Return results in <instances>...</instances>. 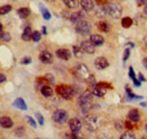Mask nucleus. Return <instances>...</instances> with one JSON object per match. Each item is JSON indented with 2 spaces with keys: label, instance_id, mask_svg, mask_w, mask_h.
<instances>
[{
  "label": "nucleus",
  "instance_id": "1",
  "mask_svg": "<svg viewBox=\"0 0 147 139\" xmlns=\"http://www.w3.org/2000/svg\"><path fill=\"white\" fill-rule=\"evenodd\" d=\"M103 7L105 9V14H108L112 18H120L122 15V7L118 2L109 1Z\"/></svg>",
  "mask_w": 147,
  "mask_h": 139
},
{
  "label": "nucleus",
  "instance_id": "2",
  "mask_svg": "<svg viewBox=\"0 0 147 139\" xmlns=\"http://www.w3.org/2000/svg\"><path fill=\"white\" fill-rule=\"evenodd\" d=\"M92 97H93V93L90 92V90L84 92L79 96L78 104L80 106V109L83 110V112H86V111H90L91 110V107H92Z\"/></svg>",
  "mask_w": 147,
  "mask_h": 139
},
{
  "label": "nucleus",
  "instance_id": "3",
  "mask_svg": "<svg viewBox=\"0 0 147 139\" xmlns=\"http://www.w3.org/2000/svg\"><path fill=\"white\" fill-rule=\"evenodd\" d=\"M55 90H57V93H58L61 97H63V99H66V100L73 99L74 95H75L74 88L71 86H68V85H58L57 88H55Z\"/></svg>",
  "mask_w": 147,
  "mask_h": 139
},
{
  "label": "nucleus",
  "instance_id": "4",
  "mask_svg": "<svg viewBox=\"0 0 147 139\" xmlns=\"http://www.w3.org/2000/svg\"><path fill=\"white\" fill-rule=\"evenodd\" d=\"M75 72H76V75H77V77H79V78L83 79V80H87V79L92 76L91 72H90V69H88L85 65H83V63H79V65L76 66Z\"/></svg>",
  "mask_w": 147,
  "mask_h": 139
},
{
  "label": "nucleus",
  "instance_id": "5",
  "mask_svg": "<svg viewBox=\"0 0 147 139\" xmlns=\"http://www.w3.org/2000/svg\"><path fill=\"white\" fill-rule=\"evenodd\" d=\"M52 119H53V121L57 122V123H61V124H62V123L68 121L69 117H68V113H67L65 110L58 109V110H55V112H53Z\"/></svg>",
  "mask_w": 147,
  "mask_h": 139
},
{
  "label": "nucleus",
  "instance_id": "6",
  "mask_svg": "<svg viewBox=\"0 0 147 139\" xmlns=\"http://www.w3.org/2000/svg\"><path fill=\"white\" fill-rule=\"evenodd\" d=\"M92 30L91 24L87 20H79L76 24V32L82 35H87Z\"/></svg>",
  "mask_w": 147,
  "mask_h": 139
},
{
  "label": "nucleus",
  "instance_id": "7",
  "mask_svg": "<svg viewBox=\"0 0 147 139\" xmlns=\"http://www.w3.org/2000/svg\"><path fill=\"white\" fill-rule=\"evenodd\" d=\"M85 124H86L87 129H90L91 131H94L100 127V120L94 115H88L85 118Z\"/></svg>",
  "mask_w": 147,
  "mask_h": 139
},
{
  "label": "nucleus",
  "instance_id": "8",
  "mask_svg": "<svg viewBox=\"0 0 147 139\" xmlns=\"http://www.w3.org/2000/svg\"><path fill=\"white\" fill-rule=\"evenodd\" d=\"M94 63H95V67L98 70H103L109 67V61H108L104 57H98V58H96Z\"/></svg>",
  "mask_w": 147,
  "mask_h": 139
},
{
  "label": "nucleus",
  "instance_id": "9",
  "mask_svg": "<svg viewBox=\"0 0 147 139\" xmlns=\"http://www.w3.org/2000/svg\"><path fill=\"white\" fill-rule=\"evenodd\" d=\"M80 48L83 49V51L88 54H93L95 52V45L93 44L91 41H83L80 44Z\"/></svg>",
  "mask_w": 147,
  "mask_h": 139
},
{
  "label": "nucleus",
  "instance_id": "10",
  "mask_svg": "<svg viewBox=\"0 0 147 139\" xmlns=\"http://www.w3.org/2000/svg\"><path fill=\"white\" fill-rule=\"evenodd\" d=\"M69 128L73 132H79L80 129H82V122L79 121L77 118H73L69 120Z\"/></svg>",
  "mask_w": 147,
  "mask_h": 139
},
{
  "label": "nucleus",
  "instance_id": "11",
  "mask_svg": "<svg viewBox=\"0 0 147 139\" xmlns=\"http://www.w3.org/2000/svg\"><path fill=\"white\" fill-rule=\"evenodd\" d=\"M55 55L62 60H69L71 57V52L68 49H58L55 51Z\"/></svg>",
  "mask_w": 147,
  "mask_h": 139
},
{
  "label": "nucleus",
  "instance_id": "12",
  "mask_svg": "<svg viewBox=\"0 0 147 139\" xmlns=\"http://www.w3.org/2000/svg\"><path fill=\"white\" fill-rule=\"evenodd\" d=\"M127 118H128V121L136 123V122H138L139 120H140V114H139L138 110H136V109H132V110H130V111H129Z\"/></svg>",
  "mask_w": 147,
  "mask_h": 139
},
{
  "label": "nucleus",
  "instance_id": "13",
  "mask_svg": "<svg viewBox=\"0 0 147 139\" xmlns=\"http://www.w3.org/2000/svg\"><path fill=\"white\" fill-rule=\"evenodd\" d=\"M79 3L85 11H91L94 9V6H95L94 0H79Z\"/></svg>",
  "mask_w": 147,
  "mask_h": 139
},
{
  "label": "nucleus",
  "instance_id": "14",
  "mask_svg": "<svg viewBox=\"0 0 147 139\" xmlns=\"http://www.w3.org/2000/svg\"><path fill=\"white\" fill-rule=\"evenodd\" d=\"M40 60L43 62V63H51L53 61V55L49 51H43L40 54Z\"/></svg>",
  "mask_w": 147,
  "mask_h": 139
},
{
  "label": "nucleus",
  "instance_id": "15",
  "mask_svg": "<svg viewBox=\"0 0 147 139\" xmlns=\"http://www.w3.org/2000/svg\"><path fill=\"white\" fill-rule=\"evenodd\" d=\"M0 126L5 129H10L14 126V122L9 117H1L0 118Z\"/></svg>",
  "mask_w": 147,
  "mask_h": 139
},
{
  "label": "nucleus",
  "instance_id": "16",
  "mask_svg": "<svg viewBox=\"0 0 147 139\" xmlns=\"http://www.w3.org/2000/svg\"><path fill=\"white\" fill-rule=\"evenodd\" d=\"M90 41L92 42V43L94 44V45H95V47H100V45H102V44L104 43V38H103L101 35H98V34L91 35V37H90Z\"/></svg>",
  "mask_w": 147,
  "mask_h": 139
},
{
  "label": "nucleus",
  "instance_id": "17",
  "mask_svg": "<svg viewBox=\"0 0 147 139\" xmlns=\"http://www.w3.org/2000/svg\"><path fill=\"white\" fill-rule=\"evenodd\" d=\"M13 105H14L15 107L19 109V110H22V111H26V110H27V105H26L25 101H24L23 99H16L15 102L13 103Z\"/></svg>",
  "mask_w": 147,
  "mask_h": 139
},
{
  "label": "nucleus",
  "instance_id": "18",
  "mask_svg": "<svg viewBox=\"0 0 147 139\" xmlns=\"http://www.w3.org/2000/svg\"><path fill=\"white\" fill-rule=\"evenodd\" d=\"M41 94L43 96H45V97H51L53 95V89L49 86V85H44V86H42V88H41Z\"/></svg>",
  "mask_w": 147,
  "mask_h": 139
},
{
  "label": "nucleus",
  "instance_id": "19",
  "mask_svg": "<svg viewBox=\"0 0 147 139\" xmlns=\"http://www.w3.org/2000/svg\"><path fill=\"white\" fill-rule=\"evenodd\" d=\"M92 93H93V95H95V96H97V97H102V96H104V95H105L107 89L96 85V86H94V88H93Z\"/></svg>",
  "mask_w": 147,
  "mask_h": 139
},
{
  "label": "nucleus",
  "instance_id": "20",
  "mask_svg": "<svg viewBox=\"0 0 147 139\" xmlns=\"http://www.w3.org/2000/svg\"><path fill=\"white\" fill-rule=\"evenodd\" d=\"M32 30H31V27L30 26H27V27H25L24 28V32H23V34H22V38L24 40V41H30V40H32Z\"/></svg>",
  "mask_w": 147,
  "mask_h": 139
},
{
  "label": "nucleus",
  "instance_id": "21",
  "mask_svg": "<svg viewBox=\"0 0 147 139\" xmlns=\"http://www.w3.org/2000/svg\"><path fill=\"white\" fill-rule=\"evenodd\" d=\"M19 17L22 18H27L30 15H31V9L30 8H26V7H23V8H19L17 10Z\"/></svg>",
  "mask_w": 147,
  "mask_h": 139
},
{
  "label": "nucleus",
  "instance_id": "22",
  "mask_svg": "<svg viewBox=\"0 0 147 139\" xmlns=\"http://www.w3.org/2000/svg\"><path fill=\"white\" fill-rule=\"evenodd\" d=\"M62 1H63V3H65L68 8H70V9L77 8L78 5H79V0H62Z\"/></svg>",
  "mask_w": 147,
  "mask_h": 139
},
{
  "label": "nucleus",
  "instance_id": "23",
  "mask_svg": "<svg viewBox=\"0 0 147 139\" xmlns=\"http://www.w3.org/2000/svg\"><path fill=\"white\" fill-rule=\"evenodd\" d=\"M97 27H98V30L102 31V32H109V31H110V25H109L107 22H104V20L98 22Z\"/></svg>",
  "mask_w": 147,
  "mask_h": 139
},
{
  "label": "nucleus",
  "instance_id": "24",
  "mask_svg": "<svg viewBox=\"0 0 147 139\" xmlns=\"http://www.w3.org/2000/svg\"><path fill=\"white\" fill-rule=\"evenodd\" d=\"M132 19L130 17H125L121 19V25L125 27V28H129V27H131V25H132Z\"/></svg>",
  "mask_w": 147,
  "mask_h": 139
},
{
  "label": "nucleus",
  "instance_id": "25",
  "mask_svg": "<svg viewBox=\"0 0 147 139\" xmlns=\"http://www.w3.org/2000/svg\"><path fill=\"white\" fill-rule=\"evenodd\" d=\"M129 77L134 80V83H135V85H136V86H140V80L136 79V75H135V72H134L132 67H130V68H129Z\"/></svg>",
  "mask_w": 147,
  "mask_h": 139
},
{
  "label": "nucleus",
  "instance_id": "26",
  "mask_svg": "<svg viewBox=\"0 0 147 139\" xmlns=\"http://www.w3.org/2000/svg\"><path fill=\"white\" fill-rule=\"evenodd\" d=\"M11 10V6L10 5H5L2 7H0V15H6L8 13H10Z\"/></svg>",
  "mask_w": 147,
  "mask_h": 139
},
{
  "label": "nucleus",
  "instance_id": "27",
  "mask_svg": "<svg viewBox=\"0 0 147 139\" xmlns=\"http://www.w3.org/2000/svg\"><path fill=\"white\" fill-rule=\"evenodd\" d=\"M120 139H136V136H135L134 132H131V131H125V132L121 135Z\"/></svg>",
  "mask_w": 147,
  "mask_h": 139
},
{
  "label": "nucleus",
  "instance_id": "28",
  "mask_svg": "<svg viewBox=\"0 0 147 139\" xmlns=\"http://www.w3.org/2000/svg\"><path fill=\"white\" fill-rule=\"evenodd\" d=\"M41 11H42V15H43V18H44V19L49 20V19L51 18V14L49 13V10H48L45 7H43L42 5H41Z\"/></svg>",
  "mask_w": 147,
  "mask_h": 139
},
{
  "label": "nucleus",
  "instance_id": "29",
  "mask_svg": "<svg viewBox=\"0 0 147 139\" xmlns=\"http://www.w3.org/2000/svg\"><path fill=\"white\" fill-rule=\"evenodd\" d=\"M73 51H74V54H75L76 57H82V55H83V53H84L83 49H82L80 47H78V45H75V47H74Z\"/></svg>",
  "mask_w": 147,
  "mask_h": 139
},
{
  "label": "nucleus",
  "instance_id": "30",
  "mask_svg": "<svg viewBox=\"0 0 147 139\" xmlns=\"http://www.w3.org/2000/svg\"><path fill=\"white\" fill-rule=\"evenodd\" d=\"M0 38H1V40H3L5 42H9V41L11 40V36H10L9 33L3 32V33H1V35H0Z\"/></svg>",
  "mask_w": 147,
  "mask_h": 139
},
{
  "label": "nucleus",
  "instance_id": "31",
  "mask_svg": "<svg viewBox=\"0 0 147 139\" xmlns=\"http://www.w3.org/2000/svg\"><path fill=\"white\" fill-rule=\"evenodd\" d=\"M24 134H25V130H24L23 127H17V128L15 129V135H16L17 137H22Z\"/></svg>",
  "mask_w": 147,
  "mask_h": 139
},
{
  "label": "nucleus",
  "instance_id": "32",
  "mask_svg": "<svg viewBox=\"0 0 147 139\" xmlns=\"http://www.w3.org/2000/svg\"><path fill=\"white\" fill-rule=\"evenodd\" d=\"M40 40H41V33H40V32H37V31L33 32V33H32V41H34V42H38Z\"/></svg>",
  "mask_w": 147,
  "mask_h": 139
},
{
  "label": "nucleus",
  "instance_id": "33",
  "mask_svg": "<svg viewBox=\"0 0 147 139\" xmlns=\"http://www.w3.org/2000/svg\"><path fill=\"white\" fill-rule=\"evenodd\" d=\"M126 90H127V94H128V96L130 97V99H140L139 96H136V95H135V94H134V93L130 90V88H129L128 86L126 87Z\"/></svg>",
  "mask_w": 147,
  "mask_h": 139
},
{
  "label": "nucleus",
  "instance_id": "34",
  "mask_svg": "<svg viewBox=\"0 0 147 139\" xmlns=\"http://www.w3.org/2000/svg\"><path fill=\"white\" fill-rule=\"evenodd\" d=\"M35 115H36V119H37V121H38V123H40V126H43V124H44V119H43V115H42L41 113H36Z\"/></svg>",
  "mask_w": 147,
  "mask_h": 139
},
{
  "label": "nucleus",
  "instance_id": "35",
  "mask_svg": "<svg viewBox=\"0 0 147 139\" xmlns=\"http://www.w3.org/2000/svg\"><path fill=\"white\" fill-rule=\"evenodd\" d=\"M26 119H27V122H28L33 128H36V123H35V121H34L33 118H31V117H26Z\"/></svg>",
  "mask_w": 147,
  "mask_h": 139
},
{
  "label": "nucleus",
  "instance_id": "36",
  "mask_svg": "<svg viewBox=\"0 0 147 139\" xmlns=\"http://www.w3.org/2000/svg\"><path fill=\"white\" fill-rule=\"evenodd\" d=\"M31 61H32V59L31 58H24V59H22V65H28V63H31Z\"/></svg>",
  "mask_w": 147,
  "mask_h": 139
},
{
  "label": "nucleus",
  "instance_id": "37",
  "mask_svg": "<svg viewBox=\"0 0 147 139\" xmlns=\"http://www.w3.org/2000/svg\"><path fill=\"white\" fill-rule=\"evenodd\" d=\"M129 54H130V50L129 49H126L125 50V53H123V61H126L129 58Z\"/></svg>",
  "mask_w": 147,
  "mask_h": 139
},
{
  "label": "nucleus",
  "instance_id": "38",
  "mask_svg": "<svg viewBox=\"0 0 147 139\" xmlns=\"http://www.w3.org/2000/svg\"><path fill=\"white\" fill-rule=\"evenodd\" d=\"M71 139H83V137L82 136H78V132H73Z\"/></svg>",
  "mask_w": 147,
  "mask_h": 139
},
{
  "label": "nucleus",
  "instance_id": "39",
  "mask_svg": "<svg viewBox=\"0 0 147 139\" xmlns=\"http://www.w3.org/2000/svg\"><path fill=\"white\" fill-rule=\"evenodd\" d=\"M115 126H117V129H118V130H121V129H122V127H123V126H125V123H122V122H117V123H115Z\"/></svg>",
  "mask_w": 147,
  "mask_h": 139
},
{
  "label": "nucleus",
  "instance_id": "40",
  "mask_svg": "<svg viewBox=\"0 0 147 139\" xmlns=\"http://www.w3.org/2000/svg\"><path fill=\"white\" fill-rule=\"evenodd\" d=\"M137 3L139 6H145V5H147V0H137Z\"/></svg>",
  "mask_w": 147,
  "mask_h": 139
},
{
  "label": "nucleus",
  "instance_id": "41",
  "mask_svg": "<svg viewBox=\"0 0 147 139\" xmlns=\"http://www.w3.org/2000/svg\"><path fill=\"white\" fill-rule=\"evenodd\" d=\"M3 82H6V76H5L3 74H1V72H0V84H1V83H3Z\"/></svg>",
  "mask_w": 147,
  "mask_h": 139
},
{
  "label": "nucleus",
  "instance_id": "42",
  "mask_svg": "<svg viewBox=\"0 0 147 139\" xmlns=\"http://www.w3.org/2000/svg\"><path fill=\"white\" fill-rule=\"evenodd\" d=\"M143 65H144V67L147 69V58H145V59L143 60Z\"/></svg>",
  "mask_w": 147,
  "mask_h": 139
},
{
  "label": "nucleus",
  "instance_id": "43",
  "mask_svg": "<svg viewBox=\"0 0 147 139\" xmlns=\"http://www.w3.org/2000/svg\"><path fill=\"white\" fill-rule=\"evenodd\" d=\"M139 79H140V80H143V82L145 80V78H144V76H143V75H139Z\"/></svg>",
  "mask_w": 147,
  "mask_h": 139
},
{
  "label": "nucleus",
  "instance_id": "44",
  "mask_svg": "<svg viewBox=\"0 0 147 139\" xmlns=\"http://www.w3.org/2000/svg\"><path fill=\"white\" fill-rule=\"evenodd\" d=\"M144 13L147 15V5H145V8H144Z\"/></svg>",
  "mask_w": 147,
  "mask_h": 139
},
{
  "label": "nucleus",
  "instance_id": "45",
  "mask_svg": "<svg viewBox=\"0 0 147 139\" xmlns=\"http://www.w3.org/2000/svg\"><path fill=\"white\" fill-rule=\"evenodd\" d=\"M42 28H43V30H42V31H43V33H44V34H45V33H47V30H45V28H47V27H44V26H43V27H42Z\"/></svg>",
  "mask_w": 147,
  "mask_h": 139
},
{
  "label": "nucleus",
  "instance_id": "46",
  "mask_svg": "<svg viewBox=\"0 0 147 139\" xmlns=\"http://www.w3.org/2000/svg\"><path fill=\"white\" fill-rule=\"evenodd\" d=\"M0 32H2V25H1V23H0Z\"/></svg>",
  "mask_w": 147,
  "mask_h": 139
},
{
  "label": "nucleus",
  "instance_id": "47",
  "mask_svg": "<svg viewBox=\"0 0 147 139\" xmlns=\"http://www.w3.org/2000/svg\"><path fill=\"white\" fill-rule=\"evenodd\" d=\"M145 129H146V131H147V124L145 126Z\"/></svg>",
  "mask_w": 147,
  "mask_h": 139
},
{
  "label": "nucleus",
  "instance_id": "48",
  "mask_svg": "<svg viewBox=\"0 0 147 139\" xmlns=\"http://www.w3.org/2000/svg\"><path fill=\"white\" fill-rule=\"evenodd\" d=\"M48 1H55V0H48Z\"/></svg>",
  "mask_w": 147,
  "mask_h": 139
},
{
  "label": "nucleus",
  "instance_id": "49",
  "mask_svg": "<svg viewBox=\"0 0 147 139\" xmlns=\"http://www.w3.org/2000/svg\"><path fill=\"white\" fill-rule=\"evenodd\" d=\"M144 139H147V137H146V138H144Z\"/></svg>",
  "mask_w": 147,
  "mask_h": 139
},
{
  "label": "nucleus",
  "instance_id": "50",
  "mask_svg": "<svg viewBox=\"0 0 147 139\" xmlns=\"http://www.w3.org/2000/svg\"><path fill=\"white\" fill-rule=\"evenodd\" d=\"M36 139H40V138H36Z\"/></svg>",
  "mask_w": 147,
  "mask_h": 139
}]
</instances>
